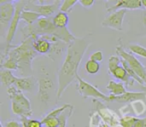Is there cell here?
Here are the masks:
<instances>
[{"mask_svg":"<svg viewBox=\"0 0 146 127\" xmlns=\"http://www.w3.org/2000/svg\"><path fill=\"white\" fill-rule=\"evenodd\" d=\"M116 53L117 55H119L122 60L127 63V65L132 69V71L146 84V67L131 52H128L124 48L123 45L121 44V40L119 44L116 46Z\"/></svg>","mask_w":146,"mask_h":127,"instance_id":"277c9868","label":"cell"},{"mask_svg":"<svg viewBox=\"0 0 146 127\" xmlns=\"http://www.w3.org/2000/svg\"><path fill=\"white\" fill-rule=\"evenodd\" d=\"M26 5H27V1H24V0L16 1V11H15L14 17H13L10 25H9V27L7 28L6 42H5V50L2 54H6V53H8V51L10 50L11 47H12L11 43H12L15 34H16L17 27H18L19 22L21 21V14H22V12L25 10V8H26Z\"/></svg>","mask_w":146,"mask_h":127,"instance_id":"5b68a950","label":"cell"},{"mask_svg":"<svg viewBox=\"0 0 146 127\" xmlns=\"http://www.w3.org/2000/svg\"><path fill=\"white\" fill-rule=\"evenodd\" d=\"M1 127H22V124L17 120H9L1 123Z\"/></svg>","mask_w":146,"mask_h":127,"instance_id":"1f68e13d","label":"cell"},{"mask_svg":"<svg viewBox=\"0 0 146 127\" xmlns=\"http://www.w3.org/2000/svg\"><path fill=\"white\" fill-rule=\"evenodd\" d=\"M52 20L54 25L58 28H67V25L69 23V17L67 13L59 11L52 17Z\"/></svg>","mask_w":146,"mask_h":127,"instance_id":"7402d4cb","label":"cell"},{"mask_svg":"<svg viewBox=\"0 0 146 127\" xmlns=\"http://www.w3.org/2000/svg\"><path fill=\"white\" fill-rule=\"evenodd\" d=\"M104 58V55H103V52L102 51H94L91 55H90V60L92 61H95V62H98L100 63Z\"/></svg>","mask_w":146,"mask_h":127,"instance_id":"4dcf8cb0","label":"cell"},{"mask_svg":"<svg viewBox=\"0 0 146 127\" xmlns=\"http://www.w3.org/2000/svg\"><path fill=\"white\" fill-rule=\"evenodd\" d=\"M78 3L84 8H90V7H92L94 5L95 0H79Z\"/></svg>","mask_w":146,"mask_h":127,"instance_id":"d6a6232c","label":"cell"},{"mask_svg":"<svg viewBox=\"0 0 146 127\" xmlns=\"http://www.w3.org/2000/svg\"><path fill=\"white\" fill-rule=\"evenodd\" d=\"M34 38L30 37L23 40L17 46H12L6 54H1V56H10L17 62L18 72L22 77L33 76L32 62L34 58L38 56V53L33 47Z\"/></svg>","mask_w":146,"mask_h":127,"instance_id":"3957f363","label":"cell"},{"mask_svg":"<svg viewBox=\"0 0 146 127\" xmlns=\"http://www.w3.org/2000/svg\"><path fill=\"white\" fill-rule=\"evenodd\" d=\"M37 3L38 4H36L35 1H27V5L25 9L34 11V12L38 13L39 15H41V17H50L53 14H55L58 10H60L61 1H59V0L53 1L52 3H49V4H42V2Z\"/></svg>","mask_w":146,"mask_h":127,"instance_id":"ba28073f","label":"cell"},{"mask_svg":"<svg viewBox=\"0 0 146 127\" xmlns=\"http://www.w3.org/2000/svg\"><path fill=\"white\" fill-rule=\"evenodd\" d=\"M138 117L130 116V115H124L120 118V127H134L135 122Z\"/></svg>","mask_w":146,"mask_h":127,"instance_id":"83f0119b","label":"cell"},{"mask_svg":"<svg viewBox=\"0 0 146 127\" xmlns=\"http://www.w3.org/2000/svg\"><path fill=\"white\" fill-rule=\"evenodd\" d=\"M141 4H142V8L146 9V0H141Z\"/></svg>","mask_w":146,"mask_h":127,"instance_id":"d590c367","label":"cell"},{"mask_svg":"<svg viewBox=\"0 0 146 127\" xmlns=\"http://www.w3.org/2000/svg\"><path fill=\"white\" fill-rule=\"evenodd\" d=\"M112 76H114L117 80H119V82L124 83L127 86H133L134 80L129 76L127 71L125 70V68L122 65H120L118 68L114 70V72L112 73Z\"/></svg>","mask_w":146,"mask_h":127,"instance_id":"e0dca14e","label":"cell"},{"mask_svg":"<svg viewBox=\"0 0 146 127\" xmlns=\"http://www.w3.org/2000/svg\"><path fill=\"white\" fill-rule=\"evenodd\" d=\"M126 13H127V10H125V9H121V10H117L115 12L109 13L104 18V20L102 21L101 25L104 27L114 29V30L122 31L123 30L124 16H125Z\"/></svg>","mask_w":146,"mask_h":127,"instance_id":"8fae6325","label":"cell"},{"mask_svg":"<svg viewBox=\"0 0 146 127\" xmlns=\"http://www.w3.org/2000/svg\"><path fill=\"white\" fill-rule=\"evenodd\" d=\"M85 70H86V72L90 75L96 74V73H98L100 70V63L92 61L89 59V60L85 63Z\"/></svg>","mask_w":146,"mask_h":127,"instance_id":"4316f807","label":"cell"},{"mask_svg":"<svg viewBox=\"0 0 146 127\" xmlns=\"http://www.w3.org/2000/svg\"><path fill=\"white\" fill-rule=\"evenodd\" d=\"M134 127H146V117H144V118H137Z\"/></svg>","mask_w":146,"mask_h":127,"instance_id":"836d02e7","label":"cell"},{"mask_svg":"<svg viewBox=\"0 0 146 127\" xmlns=\"http://www.w3.org/2000/svg\"><path fill=\"white\" fill-rule=\"evenodd\" d=\"M14 86L20 92H30L38 87V80L34 76L17 77Z\"/></svg>","mask_w":146,"mask_h":127,"instance_id":"9a60e30c","label":"cell"},{"mask_svg":"<svg viewBox=\"0 0 146 127\" xmlns=\"http://www.w3.org/2000/svg\"><path fill=\"white\" fill-rule=\"evenodd\" d=\"M41 18V15H39L38 13L34 12V11H30V10H26L24 11L21 14V20L23 22H25L26 25H33Z\"/></svg>","mask_w":146,"mask_h":127,"instance_id":"44dd1931","label":"cell"},{"mask_svg":"<svg viewBox=\"0 0 146 127\" xmlns=\"http://www.w3.org/2000/svg\"><path fill=\"white\" fill-rule=\"evenodd\" d=\"M142 23H143L144 27H145V28H146V12L144 13L143 17H142Z\"/></svg>","mask_w":146,"mask_h":127,"instance_id":"e575fe53","label":"cell"},{"mask_svg":"<svg viewBox=\"0 0 146 127\" xmlns=\"http://www.w3.org/2000/svg\"><path fill=\"white\" fill-rule=\"evenodd\" d=\"M99 127H110V126H109V125L106 124V123L101 122V123H100V125H99Z\"/></svg>","mask_w":146,"mask_h":127,"instance_id":"8d00e7d4","label":"cell"},{"mask_svg":"<svg viewBox=\"0 0 146 127\" xmlns=\"http://www.w3.org/2000/svg\"><path fill=\"white\" fill-rule=\"evenodd\" d=\"M111 101H116V102H125V103H133L137 101L146 100V92H133V91H127L125 94L121 96H113L109 95Z\"/></svg>","mask_w":146,"mask_h":127,"instance_id":"5bb4252c","label":"cell"},{"mask_svg":"<svg viewBox=\"0 0 146 127\" xmlns=\"http://www.w3.org/2000/svg\"><path fill=\"white\" fill-rule=\"evenodd\" d=\"M90 36L85 35L81 38L68 44L64 61L58 70V83H57V100L61 98L66 88L76 80L78 76V69L87 48L90 46Z\"/></svg>","mask_w":146,"mask_h":127,"instance_id":"6da1fadb","label":"cell"},{"mask_svg":"<svg viewBox=\"0 0 146 127\" xmlns=\"http://www.w3.org/2000/svg\"><path fill=\"white\" fill-rule=\"evenodd\" d=\"M78 1L77 0H64V1H61V6H60V12L67 13L72 9V7L75 4H77Z\"/></svg>","mask_w":146,"mask_h":127,"instance_id":"f546056e","label":"cell"},{"mask_svg":"<svg viewBox=\"0 0 146 127\" xmlns=\"http://www.w3.org/2000/svg\"><path fill=\"white\" fill-rule=\"evenodd\" d=\"M77 84H76V88L82 98H92V99H97V100H104V101H111L109 95H105L102 93L99 89L96 86L92 85L91 83H88L84 79L78 75L77 78Z\"/></svg>","mask_w":146,"mask_h":127,"instance_id":"8992f818","label":"cell"},{"mask_svg":"<svg viewBox=\"0 0 146 127\" xmlns=\"http://www.w3.org/2000/svg\"><path fill=\"white\" fill-rule=\"evenodd\" d=\"M92 101L95 105V111L101 117L102 122L106 123L110 127L120 126V118L121 117H118L117 114H115L113 111L110 110L107 106H105L103 103H101L97 99H92Z\"/></svg>","mask_w":146,"mask_h":127,"instance_id":"9c48e42d","label":"cell"},{"mask_svg":"<svg viewBox=\"0 0 146 127\" xmlns=\"http://www.w3.org/2000/svg\"><path fill=\"white\" fill-rule=\"evenodd\" d=\"M68 48V44L64 41L60 40L58 38H55L54 41L52 42V46H51V50L47 56L51 59V60L55 61L62 55L64 51H67Z\"/></svg>","mask_w":146,"mask_h":127,"instance_id":"2e32d148","label":"cell"},{"mask_svg":"<svg viewBox=\"0 0 146 127\" xmlns=\"http://www.w3.org/2000/svg\"><path fill=\"white\" fill-rule=\"evenodd\" d=\"M121 65V58L116 55H113V56H110L109 60H108V73L110 75H112V73L114 72L116 68Z\"/></svg>","mask_w":146,"mask_h":127,"instance_id":"484cf974","label":"cell"},{"mask_svg":"<svg viewBox=\"0 0 146 127\" xmlns=\"http://www.w3.org/2000/svg\"><path fill=\"white\" fill-rule=\"evenodd\" d=\"M128 50L131 52L132 54H136L140 57L146 58V48L141 45L137 44V43H132L128 46Z\"/></svg>","mask_w":146,"mask_h":127,"instance_id":"cb8c5ba5","label":"cell"},{"mask_svg":"<svg viewBox=\"0 0 146 127\" xmlns=\"http://www.w3.org/2000/svg\"><path fill=\"white\" fill-rule=\"evenodd\" d=\"M55 38H57V37L52 36V35H43V36L34 38L33 47H34L35 51L39 55H46L47 56L50 52L52 42L54 41Z\"/></svg>","mask_w":146,"mask_h":127,"instance_id":"7c38bea8","label":"cell"},{"mask_svg":"<svg viewBox=\"0 0 146 127\" xmlns=\"http://www.w3.org/2000/svg\"><path fill=\"white\" fill-rule=\"evenodd\" d=\"M41 121L45 127H58L59 125V120L56 117H49L47 115H44Z\"/></svg>","mask_w":146,"mask_h":127,"instance_id":"f1b7e54d","label":"cell"},{"mask_svg":"<svg viewBox=\"0 0 146 127\" xmlns=\"http://www.w3.org/2000/svg\"><path fill=\"white\" fill-rule=\"evenodd\" d=\"M106 88L109 91L110 95H113V96H121V95L125 94V93L127 92L124 83L116 82V81H114V80H110L109 82H108Z\"/></svg>","mask_w":146,"mask_h":127,"instance_id":"d6986e66","label":"cell"},{"mask_svg":"<svg viewBox=\"0 0 146 127\" xmlns=\"http://www.w3.org/2000/svg\"><path fill=\"white\" fill-rule=\"evenodd\" d=\"M21 33L23 35V40L27 38H37L43 35H52L60 40L70 44L75 41V37L67 28H58L54 25L51 17H41L35 24L25 25L21 28Z\"/></svg>","mask_w":146,"mask_h":127,"instance_id":"7a4b0ae2","label":"cell"},{"mask_svg":"<svg viewBox=\"0 0 146 127\" xmlns=\"http://www.w3.org/2000/svg\"><path fill=\"white\" fill-rule=\"evenodd\" d=\"M54 93L57 99V91H55V84L52 77L47 73H42L38 79V95L41 102L49 104Z\"/></svg>","mask_w":146,"mask_h":127,"instance_id":"52a82bcc","label":"cell"},{"mask_svg":"<svg viewBox=\"0 0 146 127\" xmlns=\"http://www.w3.org/2000/svg\"><path fill=\"white\" fill-rule=\"evenodd\" d=\"M73 110H74V107L73 105H71L69 108H67L64 112L61 113V115L58 117L59 120V125L58 127H66L67 126V121H68V118L72 115Z\"/></svg>","mask_w":146,"mask_h":127,"instance_id":"603a6c76","label":"cell"},{"mask_svg":"<svg viewBox=\"0 0 146 127\" xmlns=\"http://www.w3.org/2000/svg\"><path fill=\"white\" fill-rule=\"evenodd\" d=\"M87 127H88V126H87Z\"/></svg>","mask_w":146,"mask_h":127,"instance_id":"74e56055","label":"cell"},{"mask_svg":"<svg viewBox=\"0 0 146 127\" xmlns=\"http://www.w3.org/2000/svg\"><path fill=\"white\" fill-rule=\"evenodd\" d=\"M17 77L14 76L11 70H7V69H1L0 71V81L2 86H5L9 88L10 86L15 84Z\"/></svg>","mask_w":146,"mask_h":127,"instance_id":"ffe728a7","label":"cell"},{"mask_svg":"<svg viewBox=\"0 0 146 127\" xmlns=\"http://www.w3.org/2000/svg\"><path fill=\"white\" fill-rule=\"evenodd\" d=\"M10 100L12 103H15V104L18 105V106H20L21 108H23L24 110L28 111V112H32L30 101H29V99L27 98L24 94H23V92L18 91V92H17L16 94L12 97V98H10Z\"/></svg>","mask_w":146,"mask_h":127,"instance_id":"ac0fdd59","label":"cell"},{"mask_svg":"<svg viewBox=\"0 0 146 127\" xmlns=\"http://www.w3.org/2000/svg\"><path fill=\"white\" fill-rule=\"evenodd\" d=\"M142 8L141 0H117L114 1L113 5L106 6L107 12H115L117 10L125 9V10H136Z\"/></svg>","mask_w":146,"mask_h":127,"instance_id":"4fadbf2b","label":"cell"},{"mask_svg":"<svg viewBox=\"0 0 146 127\" xmlns=\"http://www.w3.org/2000/svg\"><path fill=\"white\" fill-rule=\"evenodd\" d=\"M20 122L22 127H42V121L37 119H30L28 117H20Z\"/></svg>","mask_w":146,"mask_h":127,"instance_id":"d4e9b609","label":"cell"},{"mask_svg":"<svg viewBox=\"0 0 146 127\" xmlns=\"http://www.w3.org/2000/svg\"><path fill=\"white\" fill-rule=\"evenodd\" d=\"M16 11V1H1L0 2V26L5 29L9 27Z\"/></svg>","mask_w":146,"mask_h":127,"instance_id":"30bf717a","label":"cell"}]
</instances>
